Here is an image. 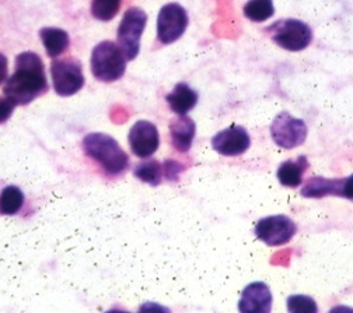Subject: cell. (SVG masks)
<instances>
[{
	"mask_svg": "<svg viewBox=\"0 0 353 313\" xmlns=\"http://www.w3.org/2000/svg\"><path fill=\"white\" fill-rule=\"evenodd\" d=\"M196 134V123L188 115H179L170 122V138L172 147L180 153H188Z\"/></svg>",
	"mask_w": 353,
	"mask_h": 313,
	"instance_id": "cell-14",
	"label": "cell"
},
{
	"mask_svg": "<svg viewBox=\"0 0 353 313\" xmlns=\"http://www.w3.org/2000/svg\"><path fill=\"white\" fill-rule=\"evenodd\" d=\"M148 14L139 8H130L125 12L117 31L119 48L126 61H134L141 51V39L146 28Z\"/></svg>",
	"mask_w": 353,
	"mask_h": 313,
	"instance_id": "cell-5",
	"label": "cell"
},
{
	"mask_svg": "<svg viewBox=\"0 0 353 313\" xmlns=\"http://www.w3.org/2000/svg\"><path fill=\"white\" fill-rule=\"evenodd\" d=\"M48 89L42 59L35 52H23L16 58V72L6 80L3 94L16 105H27Z\"/></svg>",
	"mask_w": 353,
	"mask_h": 313,
	"instance_id": "cell-1",
	"label": "cell"
},
{
	"mask_svg": "<svg viewBox=\"0 0 353 313\" xmlns=\"http://www.w3.org/2000/svg\"><path fill=\"white\" fill-rule=\"evenodd\" d=\"M308 134L303 119L292 116L289 112H281L271 125V138L276 146L292 150L301 146Z\"/></svg>",
	"mask_w": 353,
	"mask_h": 313,
	"instance_id": "cell-6",
	"label": "cell"
},
{
	"mask_svg": "<svg viewBox=\"0 0 353 313\" xmlns=\"http://www.w3.org/2000/svg\"><path fill=\"white\" fill-rule=\"evenodd\" d=\"M24 204V195L17 186H8L0 193V214H17Z\"/></svg>",
	"mask_w": 353,
	"mask_h": 313,
	"instance_id": "cell-20",
	"label": "cell"
},
{
	"mask_svg": "<svg viewBox=\"0 0 353 313\" xmlns=\"http://www.w3.org/2000/svg\"><path fill=\"white\" fill-rule=\"evenodd\" d=\"M8 78V59L5 55L0 54V84Z\"/></svg>",
	"mask_w": 353,
	"mask_h": 313,
	"instance_id": "cell-24",
	"label": "cell"
},
{
	"mask_svg": "<svg viewBox=\"0 0 353 313\" xmlns=\"http://www.w3.org/2000/svg\"><path fill=\"white\" fill-rule=\"evenodd\" d=\"M297 233L296 222L288 215H270L261 218L255 226V235L268 246L288 244Z\"/></svg>",
	"mask_w": 353,
	"mask_h": 313,
	"instance_id": "cell-9",
	"label": "cell"
},
{
	"mask_svg": "<svg viewBox=\"0 0 353 313\" xmlns=\"http://www.w3.org/2000/svg\"><path fill=\"white\" fill-rule=\"evenodd\" d=\"M51 77L55 93L61 97H70L79 93L84 85V74L79 61L62 59L51 65Z\"/></svg>",
	"mask_w": 353,
	"mask_h": 313,
	"instance_id": "cell-8",
	"label": "cell"
},
{
	"mask_svg": "<svg viewBox=\"0 0 353 313\" xmlns=\"http://www.w3.org/2000/svg\"><path fill=\"white\" fill-rule=\"evenodd\" d=\"M310 166L305 155H299L294 160H288L282 162L278 168L279 182L286 188H297L303 182V175Z\"/></svg>",
	"mask_w": 353,
	"mask_h": 313,
	"instance_id": "cell-16",
	"label": "cell"
},
{
	"mask_svg": "<svg viewBox=\"0 0 353 313\" xmlns=\"http://www.w3.org/2000/svg\"><path fill=\"white\" fill-rule=\"evenodd\" d=\"M188 13L179 3L163 6L157 16V39L163 45L179 41L188 28Z\"/></svg>",
	"mask_w": 353,
	"mask_h": 313,
	"instance_id": "cell-7",
	"label": "cell"
},
{
	"mask_svg": "<svg viewBox=\"0 0 353 313\" xmlns=\"http://www.w3.org/2000/svg\"><path fill=\"white\" fill-rule=\"evenodd\" d=\"M350 176L343 179H327L323 176H313L301 189V196L308 199H321L325 196H339L352 199Z\"/></svg>",
	"mask_w": 353,
	"mask_h": 313,
	"instance_id": "cell-12",
	"label": "cell"
},
{
	"mask_svg": "<svg viewBox=\"0 0 353 313\" xmlns=\"http://www.w3.org/2000/svg\"><path fill=\"white\" fill-rule=\"evenodd\" d=\"M134 175L139 181L152 186H157L163 181V165L157 160H148L135 166Z\"/></svg>",
	"mask_w": 353,
	"mask_h": 313,
	"instance_id": "cell-19",
	"label": "cell"
},
{
	"mask_svg": "<svg viewBox=\"0 0 353 313\" xmlns=\"http://www.w3.org/2000/svg\"><path fill=\"white\" fill-rule=\"evenodd\" d=\"M122 0H93L92 14L96 20L111 21L118 14Z\"/></svg>",
	"mask_w": 353,
	"mask_h": 313,
	"instance_id": "cell-21",
	"label": "cell"
},
{
	"mask_svg": "<svg viewBox=\"0 0 353 313\" xmlns=\"http://www.w3.org/2000/svg\"><path fill=\"white\" fill-rule=\"evenodd\" d=\"M81 144L85 155L97 161L111 176L121 175L129 166L128 154L110 134L88 133Z\"/></svg>",
	"mask_w": 353,
	"mask_h": 313,
	"instance_id": "cell-2",
	"label": "cell"
},
{
	"mask_svg": "<svg viewBox=\"0 0 353 313\" xmlns=\"http://www.w3.org/2000/svg\"><path fill=\"white\" fill-rule=\"evenodd\" d=\"M92 73L103 83L119 80L126 70V58L112 41H103L92 52Z\"/></svg>",
	"mask_w": 353,
	"mask_h": 313,
	"instance_id": "cell-3",
	"label": "cell"
},
{
	"mask_svg": "<svg viewBox=\"0 0 353 313\" xmlns=\"http://www.w3.org/2000/svg\"><path fill=\"white\" fill-rule=\"evenodd\" d=\"M251 146V138L245 127L233 125L217 131L212 138V147L216 153L225 157H237L244 154Z\"/></svg>",
	"mask_w": 353,
	"mask_h": 313,
	"instance_id": "cell-10",
	"label": "cell"
},
{
	"mask_svg": "<svg viewBox=\"0 0 353 313\" xmlns=\"http://www.w3.org/2000/svg\"><path fill=\"white\" fill-rule=\"evenodd\" d=\"M14 105L5 97L0 98V123H5L13 114Z\"/></svg>",
	"mask_w": 353,
	"mask_h": 313,
	"instance_id": "cell-23",
	"label": "cell"
},
{
	"mask_svg": "<svg viewBox=\"0 0 353 313\" xmlns=\"http://www.w3.org/2000/svg\"><path fill=\"white\" fill-rule=\"evenodd\" d=\"M165 101L176 115H187L198 104V93L187 83H179L165 97Z\"/></svg>",
	"mask_w": 353,
	"mask_h": 313,
	"instance_id": "cell-15",
	"label": "cell"
},
{
	"mask_svg": "<svg viewBox=\"0 0 353 313\" xmlns=\"http://www.w3.org/2000/svg\"><path fill=\"white\" fill-rule=\"evenodd\" d=\"M290 313H317L319 306L312 296L307 295H290L286 302Z\"/></svg>",
	"mask_w": 353,
	"mask_h": 313,
	"instance_id": "cell-22",
	"label": "cell"
},
{
	"mask_svg": "<svg viewBox=\"0 0 353 313\" xmlns=\"http://www.w3.org/2000/svg\"><path fill=\"white\" fill-rule=\"evenodd\" d=\"M244 16L252 23H263L270 20L275 13L272 0H250L245 3Z\"/></svg>",
	"mask_w": 353,
	"mask_h": 313,
	"instance_id": "cell-18",
	"label": "cell"
},
{
	"mask_svg": "<svg viewBox=\"0 0 353 313\" xmlns=\"http://www.w3.org/2000/svg\"><path fill=\"white\" fill-rule=\"evenodd\" d=\"M267 32L279 48L290 52L305 50L313 41L312 28L297 19L279 20L268 27Z\"/></svg>",
	"mask_w": 353,
	"mask_h": 313,
	"instance_id": "cell-4",
	"label": "cell"
},
{
	"mask_svg": "<svg viewBox=\"0 0 353 313\" xmlns=\"http://www.w3.org/2000/svg\"><path fill=\"white\" fill-rule=\"evenodd\" d=\"M39 36L42 39L43 48H46L47 55L50 58H58L59 55L65 54L69 48V34L62 28L46 27L39 31Z\"/></svg>",
	"mask_w": 353,
	"mask_h": 313,
	"instance_id": "cell-17",
	"label": "cell"
},
{
	"mask_svg": "<svg viewBox=\"0 0 353 313\" xmlns=\"http://www.w3.org/2000/svg\"><path fill=\"white\" fill-rule=\"evenodd\" d=\"M272 309V292L270 287L256 281L248 284L239 302V310L243 313H270Z\"/></svg>",
	"mask_w": 353,
	"mask_h": 313,
	"instance_id": "cell-13",
	"label": "cell"
},
{
	"mask_svg": "<svg viewBox=\"0 0 353 313\" xmlns=\"http://www.w3.org/2000/svg\"><path fill=\"white\" fill-rule=\"evenodd\" d=\"M128 142L132 153L137 157L149 158L160 146V134L154 123L149 120H138L129 130Z\"/></svg>",
	"mask_w": 353,
	"mask_h": 313,
	"instance_id": "cell-11",
	"label": "cell"
}]
</instances>
